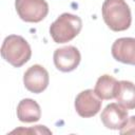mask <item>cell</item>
Returning <instances> with one entry per match:
<instances>
[{
	"label": "cell",
	"instance_id": "obj_1",
	"mask_svg": "<svg viewBox=\"0 0 135 135\" xmlns=\"http://www.w3.org/2000/svg\"><path fill=\"white\" fill-rule=\"evenodd\" d=\"M101 13L104 23L114 32L126 31L131 25V9L124 0H104Z\"/></svg>",
	"mask_w": 135,
	"mask_h": 135
},
{
	"label": "cell",
	"instance_id": "obj_2",
	"mask_svg": "<svg viewBox=\"0 0 135 135\" xmlns=\"http://www.w3.org/2000/svg\"><path fill=\"white\" fill-rule=\"evenodd\" d=\"M1 56L14 68H20L30 60L32 50L23 37L19 35H8L2 42Z\"/></svg>",
	"mask_w": 135,
	"mask_h": 135
},
{
	"label": "cell",
	"instance_id": "obj_3",
	"mask_svg": "<svg viewBox=\"0 0 135 135\" xmlns=\"http://www.w3.org/2000/svg\"><path fill=\"white\" fill-rule=\"evenodd\" d=\"M82 21L80 17L63 13L50 26V34L56 43H65L73 40L81 31Z\"/></svg>",
	"mask_w": 135,
	"mask_h": 135
},
{
	"label": "cell",
	"instance_id": "obj_4",
	"mask_svg": "<svg viewBox=\"0 0 135 135\" xmlns=\"http://www.w3.org/2000/svg\"><path fill=\"white\" fill-rule=\"evenodd\" d=\"M15 8L21 20L37 23L49 14V4L45 0H15Z\"/></svg>",
	"mask_w": 135,
	"mask_h": 135
},
{
	"label": "cell",
	"instance_id": "obj_5",
	"mask_svg": "<svg viewBox=\"0 0 135 135\" xmlns=\"http://www.w3.org/2000/svg\"><path fill=\"white\" fill-rule=\"evenodd\" d=\"M102 99L93 90H84L75 98V110L81 117L89 118L95 116L100 110Z\"/></svg>",
	"mask_w": 135,
	"mask_h": 135
},
{
	"label": "cell",
	"instance_id": "obj_6",
	"mask_svg": "<svg viewBox=\"0 0 135 135\" xmlns=\"http://www.w3.org/2000/svg\"><path fill=\"white\" fill-rule=\"evenodd\" d=\"M49 72L40 64L30 66L23 75V84L27 91L34 94L42 93L49 85Z\"/></svg>",
	"mask_w": 135,
	"mask_h": 135
},
{
	"label": "cell",
	"instance_id": "obj_7",
	"mask_svg": "<svg viewBox=\"0 0 135 135\" xmlns=\"http://www.w3.org/2000/svg\"><path fill=\"white\" fill-rule=\"evenodd\" d=\"M53 59L57 70L63 73H68L74 71L79 65L81 55L77 47L73 45H66L55 50Z\"/></svg>",
	"mask_w": 135,
	"mask_h": 135
},
{
	"label": "cell",
	"instance_id": "obj_8",
	"mask_svg": "<svg viewBox=\"0 0 135 135\" xmlns=\"http://www.w3.org/2000/svg\"><path fill=\"white\" fill-rule=\"evenodd\" d=\"M101 122L107 129L110 130H120L124 127L129 119L128 111L121 107L118 102L108 104L100 115Z\"/></svg>",
	"mask_w": 135,
	"mask_h": 135
},
{
	"label": "cell",
	"instance_id": "obj_9",
	"mask_svg": "<svg viewBox=\"0 0 135 135\" xmlns=\"http://www.w3.org/2000/svg\"><path fill=\"white\" fill-rule=\"evenodd\" d=\"M112 56L115 60L135 65V38L122 37L114 41L111 49Z\"/></svg>",
	"mask_w": 135,
	"mask_h": 135
},
{
	"label": "cell",
	"instance_id": "obj_10",
	"mask_svg": "<svg viewBox=\"0 0 135 135\" xmlns=\"http://www.w3.org/2000/svg\"><path fill=\"white\" fill-rule=\"evenodd\" d=\"M17 117L21 122H36L41 117L40 105L34 99L24 98L17 105Z\"/></svg>",
	"mask_w": 135,
	"mask_h": 135
},
{
	"label": "cell",
	"instance_id": "obj_11",
	"mask_svg": "<svg viewBox=\"0 0 135 135\" xmlns=\"http://www.w3.org/2000/svg\"><path fill=\"white\" fill-rule=\"evenodd\" d=\"M115 99L127 110L135 109V84L128 80L118 81Z\"/></svg>",
	"mask_w": 135,
	"mask_h": 135
},
{
	"label": "cell",
	"instance_id": "obj_12",
	"mask_svg": "<svg viewBox=\"0 0 135 135\" xmlns=\"http://www.w3.org/2000/svg\"><path fill=\"white\" fill-rule=\"evenodd\" d=\"M118 81L111 75L104 74L100 76L95 84V93L103 100H110L115 98L116 88Z\"/></svg>",
	"mask_w": 135,
	"mask_h": 135
},
{
	"label": "cell",
	"instance_id": "obj_13",
	"mask_svg": "<svg viewBox=\"0 0 135 135\" xmlns=\"http://www.w3.org/2000/svg\"><path fill=\"white\" fill-rule=\"evenodd\" d=\"M34 132V134H52V131L49 130L45 126H36L34 129H24V128H20V129H16L14 131H12L11 133H31Z\"/></svg>",
	"mask_w": 135,
	"mask_h": 135
},
{
	"label": "cell",
	"instance_id": "obj_14",
	"mask_svg": "<svg viewBox=\"0 0 135 135\" xmlns=\"http://www.w3.org/2000/svg\"><path fill=\"white\" fill-rule=\"evenodd\" d=\"M120 134H135V115L129 117L127 123L119 130Z\"/></svg>",
	"mask_w": 135,
	"mask_h": 135
},
{
	"label": "cell",
	"instance_id": "obj_15",
	"mask_svg": "<svg viewBox=\"0 0 135 135\" xmlns=\"http://www.w3.org/2000/svg\"><path fill=\"white\" fill-rule=\"evenodd\" d=\"M133 1H135V0H133Z\"/></svg>",
	"mask_w": 135,
	"mask_h": 135
}]
</instances>
